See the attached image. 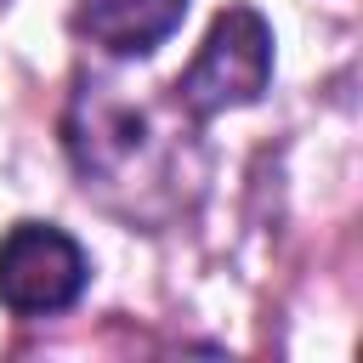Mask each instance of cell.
Segmentation results:
<instances>
[{"label":"cell","instance_id":"6da1fadb","mask_svg":"<svg viewBox=\"0 0 363 363\" xmlns=\"http://www.w3.org/2000/svg\"><path fill=\"white\" fill-rule=\"evenodd\" d=\"M62 142L79 170V187L142 227L182 216L204 182L193 113L182 102L159 108L108 79H79L62 119Z\"/></svg>","mask_w":363,"mask_h":363},{"label":"cell","instance_id":"7a4b0ae2","mask_svg":"<svg viewBox=\"0 0 363 363\" xmlns=\"http://www.w3.org/2000/svg\"><path fill=\"white\" fill-rule=\"evenodd\" d=\"M272 79V28L255 6H227L193 62L176 74V102L193 119H216L227 108H250Z\"/></svg>","mask_w":363,"mask_h":363},{"label":"cell","instance_id":"3957f363","mask_svg":"<svg viewBox=\"0 0 363 363\" xmlns=\"http://www.w3.org/2000/svg\"><path fill=\"white\" fill-rule=\"evenodd\" d=\"M91 284V255L51 221H17L0 238V306L17 318H57Z\"/></svg>","mask_w":363,"mask_h":363},{"label":"cell","instance_id":"277c9868","mask_svg":"<svg viewBox=\"0 0 363 363\" xmlns=\"http://www.w3.org/2000/svg\"><path fill=\"white\" fill-rule=\"evenodd\" d=\"M187 17V0H74V28L108 57H153Z\"/></svg>","mask_w":363,"mask_h":363},{"label":"cell","instance_id":"5b68a950","mask_svg":"<svg viewBox=\"0 0 363 363\" xmlns=\"http://www.w3.org/2000/svg\"><path fill=\"white\" fill-rule=\"evenodd\" d=\"M0 6H6V0H0Z\"/></svg>","mask_w":363,"mask_h":363}]
</instances>
